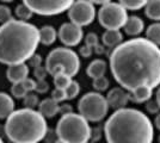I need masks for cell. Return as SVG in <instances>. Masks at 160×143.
I'll return each mask as SVG.
<instances>
[{
  "mask_svg": "<svg viewBox=\"0 0 160 143\" xmlns=\"http://www.w3.org/2000/svg\"><path fill=\"white\" fill-rule=\"evenodd\" d=\"M110 70L122 88H157L160 85V48L146 37H135L112 49Z\"/></svg>",
  "mask_w": 160,
  "mask_h": 143,
  "instance_id": "1",
  "label": "cell"
},
{
  "mask_svg": "<svg viewBox=\"0 0 160 143\" xmlns=\"http://www.w3.org/2000/svg\"><path fill=\"white\" fill-rule=\"evenodd\" d=\"M40 30L29 21L12 19L0 25V63L12 66L25 62L36 53Z\"/></svg>",
  "mask_w": 160,
  "mask_h": 143,
  "instance_id": "2",
  "label": "cell"
},
{
  "mask_svg": "<svg viewBox=\"0 0 160 143\" xmlns=\"http://www.w3.org/2000/svg\"><path fill=\"white\" fill-rule=\"evenodd\" d=\"M103 130L107 143H153V123L145 112L133 107L113 111Z\"/></svg>",
  "mask_w": 160,
  "mask_h": 143,
  "instance_id": "3",
  "label": "cell"
},
{
  "mask_svg": "<svg viewBox=\"0 0 160 143\" xmlns=\"http://www.w3.org/2000/svg\"><path fill=\"white\" fill-rule=\"evenodd\" d=\"M46 118L37 110H14L6 118L5 134L12 143H38L47 135Z\"/></svg>",
  "mask_w": 160,
  "mask_h": 143,
  "instance_id": "4",
  "label": "cell"
},
{
  "mask_svg": "<svg viewBox=\"0 0 160 143\" xmlns=\"http://www.w3.org/2000/svg\"><path fill=\"white\" fill-rule=\"evenodd\" d=\"M55 132L59 140L66 143H87L91 137V126L84 117L72 112L59 119Z\"/></svg>",
  "mask_w": 160,
  "mask_h": 143,
  "instance_id": "5",
  "label": "cell"
},
{
  "mask_svg": "<svg viewBox=\"0 0 160 143\" xmlns=\"http://www.w3.org/2000/svg\"><path fill=\"white\" fill-rule=\"evenodd\" d=\"M80 59L78 54L67 47H59L53 49L46 59V68L48 74L54 75L63 72L73 78L80 70Z\"/></svg>",
  "mask_w": 160,
  "mask_h": 143,
  "instance_id": "6",
  "label": "cell"
},
{
  "mask_svg": "<svg viewBox=\"0 0 160 143\" xmlns=\"http://www.w3.org/2000/svg\"><path fill=\"white\" fill-rule=\"evenodd\" d=\"M78 111L87 122H102L109 112L107 98L98 92H88L80 98L78 102Z\"/></svg>",
  "mask_w": 160,
  "mask_h": 143,
  "instance_id": "7",
  "label": "cell"
},
{
  "mask_svg": "<svg viewBox=\"0 0 160 143\" xmlns=\"http://www.w3.org/2000/svg\"><path fill=\"white\" fill-rule=\"evenodd\" d=\"M128 19V12L120 2H108L98 11V21L107 30H120Z\"/></svg>",
  "mask_w": 160,
  "mask_h": 143,
  "instance_id": "8",
  "label": "cell"
},
{
  "mask_svg": "<svg viewBox=\"0 0 160 143\" xmlns=\"http://www.w3.org/2000/svg\"><path fill=\"white\" fill-rule=\"evenodd\" d=\"M75 0H23L33 13L40 16H56L72 6Z\"/></svg>",
  "mask_w": 160,
  "mask_h": 143,
  "instance_id": "9",
  "label": "cell"
},
{
  "mask_svg": "<svg viewBox=\"0 0 160 143\" xmlns=\"http://www.w3.org/2000/svg\"><path fill=\"white\" fill-rule=\"evenodd\" d=\"M68 18L78 26H87L96 18V7L88 0H75L68 8Z\"/></svg>",
  "mask_w": 160,
  "mask_h": 143,
  "instance_id": "10",
  "label": "cell"
},
{
  "mask_svg": "<svg viewBox=\"0 0 160 143\" xmlns=\"http://www.w3.org/2000/svg\"><path fill=\"white\" fill-rule=\"evenodd\" d=\"M58 37L61 43L67 48L75 47L84 38V31H82V27L68 21V23H63L60 26Z\"/></svg>",
  "mask_w": 160,
  "mask_h": 143,
  "instance_id": "11",
  "label": "cell"
},
{
  "mask_svg": "<svg viewBox=\"0 0 160 143\" xmlns=\"http://www.w3.org/2000/svg\"><path fill=\"white\" fill-rule=\"evenodd\" d=\"M105 98H107L109 107L113 109L115 111L127 107L128 102L130 100L129 92L122 87H113L112 89H110Z\"/></svg>",
  "mask_w": 160,
  "mask_h": 143,
  "instance_id": "12",
  "label": "cell"
},
{
  "mask_svg": "<svg viewBox=\"0 0 160 143\" xmlns=\"http://www.w3.org/2000/svg\"><path fill=\"white\" fill-rule=\"evenodd\" d=\"M6 76L8 81L12 83L22 82L29 76V66L27 63H18V64L8 66L6 70Z\"/></svg>",
  "mask_w": 160,
  "mask_h": 143,
  "instance_id": "13",
  "label": "cell"
},
{
  "mask_svg": "<svg viewBox=\"0 0 160 143\" xmlns=\"http://www.w3.org/2000/svg\"><path fill=\"white\" fill-rule=\"evenodd\" d=\"M124 32L129 36H139L145 30V23L138 16H130L128 17L127 21L123 26Z\"/></svg>",
  "mask_w": 160,
  "mask_h": 143,
  "instance_id": "14",
  "label": "cell"
},
{
  "mask_svg": "<svg viewBox=\"0 0 160 143\" xmlns=\"http://www.w3.org/2000/svg\"><path fill=\"white\" fill-rule=\"evenodd\" d=\"M59 107H60V104L54 102L52 98H46L40 102L38 112L44 118H53L59 113Z\"/></svg>",
  "mask_w": 160,
  "mask_h": 143,
  "instance_id": "15",
  "label": "cell"
},
{
  "mask_svg": "<svg viewBox=\"0 0 160 143\" xmlns=\"http://www.w3.org/2000/svg\"><path fill=\"white\" fill-rule=\"evenodd\" d=\"M108 63L102 59H96L91 62L86 68V74L91 79H97L100 76H104L107 73Z\"/></svg>",
  "mask_w": 160,
  "mask_h": 143,
  "instance_id": "16",
  "label": "cell"
},
{
  "mask_svg": "<svg viewBox=\"0 0 160 143\" xmlns=\"http://www.w3.org/2000/svg\"><path fill=\"white\" fill-rule=\"evenodd\" d=\"M102 42L104 47L109 49H115L123 42V35L120 30H107L102 36Z\"/></svg>",
  "mask_w": 160,
  "mask_h": 143,
  "instance_id": "17",
  "label": "cell"
},
{
  "mask_svg": "<svg viewBox=\"0 0 160 143\" xmlns=\"http://www.w3.org/2000/svg\"><path fill=\"white\" fill-rule=\"evenodd\" d=\"M152 95H153V89L147 86H141L129 92V99L135 104H143L148 102L152 98Z\"/></svg>",
  "mask_w": 160,
  "mask_h": 143,
  "instance_id": "18",
  "label": "cell"
},
{
  "mask_svg": "<svg viewBox=\"0 0 160 143\" xmlns=\"http://www.w3.org/2000/svg\"><path fill=\"white\" fill-rule=\"evenodd\" d=\"M14 111V100L10 94L0 92V119H6Z\"/></svg>",
  "mask_w": 160,
  "mask_h": 143,
  "instance_id": "19",
  "label": "cell"
},
{
  "mask_svg": "<svg viewBox=\"0 0 160 143\" xmlns=\"http://www.w3.org/2000/svg\"><path fill=\"white\" fill-rule=\"evenodd\" d=\"M58 38V31L55 27L46 25L40 29V43L43 45H52Z\"/></svg>",
  "mask_w": 160,
  "mask_h": 143,
  "instance_id": "20",
  "label": "cell"
},
{
  "mask_svg": "<svg viewBox=\"0 0 160 143\" xmlns=\"http://www.w3.org/2000/svg\"><path fill=\"white\" fill-rule=\"evenodd\" d=\"M145 14L152 21H160V0H148L145 6Z\"/></svg>",
  "mask_w": 160,
  "mask_h": 143,
  "instance_id": "21",
  "label": "cell"
},
{
  "mask_svg": "<svg viewBox=\"0 0 160 143\" xmlns=\"http://www.w3.org/2000/svg\"><path fill=\"white\" fill-rule=\"evenodd\" d=\"M146 38L160 48V21H155L147 27Z\"/></svg>",
  "mask_w": 160,
  "mask_h": 143,
  "instance_id": "22",
  "label": "cell"
},
{
  "mask_svg": "<svg viewBox=\"0 0 160 143\" xmlns=\"http://www.w3.org/2000/svg\"><path fill=\"white\" fill-rule=\"evenodd\" d=\"M54 78V86L55 88H60V89H66L68 87V85L72 81V78L69 75H67L63 72H59L56 74L53 75Z\"/></svg>",
  "mask_w": 160,
  "mask_h": 143,
  "instance_id": "23",
  "label": "cell"
},
{
  "mask_svg": "<svg viewBox=\"0 0 160 143\" xmlns=\"http://www.w3.org/2000/svg\"><path fill=\"white\" fill-rule=\"evenodd\" d=\"M148 0H118L122 6L129 11H138L146 6Z\"/></svg>",
  "mask_w": 160,
  "mask_h": 143,
  "instance_id": "24",
  "label": "cell"
},
{
  "mask_svg": "<svg viewBox=\"0 0 160 143\" xmlns=\"http://www.w3.org/2000/svg\"><path fill=\"white\" fill-rule=\"evenodd\" d=\"M14 13H16V16H17V19H18V21H28L31 17H32L33 12L27 6V5H24V4L22 2V4H19L18 6L16 7Z\"/></svg>",
  "mask_w": 160,
  "mask_h": 143,
  "instance_id": "25",
  "label": "cell"
},
{
  "mask_svg": "<svg viewBox=\"0 0 160 143\" xmlns=\"http://www.w3.org/2000/svg\"><path fill=\"white\" fill-rule=\"evenodd\" d=\"M23 104L27 109L35 110L38 105H40V99H38V95L32 92H29L24 98H23Z\"/></svg>",
  "mask_w": 160,
  "mask_h": 143,
  "instance_id": "26",
  "label": "cell"
},
{
  "mask_svg": "<svg viewBox=\"0 0 160 143\" xmlns=\"http://www.w3.org/2000/svg\"><path fill=\"white\" fill-rule=\"evenodd\" d=\"M92 86L96 92L98 93H102V92H105L109 86H110V81L107 76H100V78H97V79H93V82H92Z\"/></svg>",
  "mask_w": 160,
  "mask_h": 143,
  "instance_id": "27",
  "label": "cell"
},
{
  "mask_svg": "<svg viewBox=\"0 0 160 143\" xmlns=\"http://www.w3.org/2000/svg\"><path fill=\"white\" fill-rule=\"evenodd\" d=\"M65 92H66L67 99H74V98H77L80 93L79 82L75 81V80H72L71 83L68 85V87L65 89Z\"/></svg>",
  "mask_w": 160,
  "mask_h": 143,
  "instance_id": "28",
  "label": "cell"
},
{
  "mask_svg": "<svg viewBox=\"0 0 160 143\" xmlns=\"http://www.w3.org/2000/svg\"><path fill=\"white\" fill-rule=\"evenodd\" d=\"M11 94L13 95L14 98L17 99H22L28 94L27 89L24 88L23 83L22 82H17V83H12V87H11Z\"/></svg>",
  "mask_w": 160,
  "mask_h": 143,
  "instance_id": "29",
  "label": "cell"
},
{
  "mask_svg": "<svg viewBox=\"0 0 160 143\" xmlns=\"http://www.w3.org/2000/svg\"><path fill=\"white\" fill-rule=\"evenodd\" d=\"M12 19H13V17H12L11 8L8 6H5V5H0V23L5 24Z\"/></svg>",
  "mask_w": 160,
  "mask_h": 143,
  "instance_id": "30",
  "label": "cell"
},
{
  "mask_svg": "<svg viewBox=\"0 0 160 143\" xmlns=\"http://www.w3.org/2000/svg\"><path fill=\"white\" fill-rule=\"evenodd\" d=\"M104 135V130L100 126H94V128H91V137H90V141L91 142L97 143L98 141L102 140V137Z\"/></svg>",
  "mask_w": 160,
  "mask_h": 143,
  "instance_id": "31",
  "label": "cell"
},
{
  "mask_svg": "<svg viewBox=\"0 0 160 143\" xmlns=\"http://www.w3.org/2000/svg\"><path fill=\"white\" fill-rule=\"evenodd\" d=\"M52 99H53L54 102H56L58 104H60V102H65L67 99L66 97V92H65V89H60V88H55L52 92V97H50Z\"/></svg>",
  "mask_w": 160,
  "mask_h": 143,
  "instance_id": "32",
  "label": "cell"
},
{
  "mask_svg": "<svg viewBox=\"0 0 160 143\" xmlns=\"http://www.w3.org/2000/svg\"><path fill=\"white\" fill-rule=\"evenodd\" d=\"M49 91V83L46 80H36L35 92L38 94H44Z\"/></svg>",
  "mask_w": 160,
  "mask_h": 143,
  "instance_id": "33",
  "label": "cell"
},
{
  "mask_svg": "<svg viewBox=\"0 0 160 143\" xmlns=\"http://www.w3.org/2000/svg\"><path fill=\"white\" fill-rule=\"evenodd\" d=\"M48 75V70L44 66H40V67H36L33 68V76L36 80H46Z\"/></svg>",
  "mask_w": 160,
  "mask_h": 143,
  "instance_id": "34",
  "label": "cell"
},
{
  "mask_svg": "<svg viewBox=\"0 0 160 143\" xmlns=\"http://www.w3.org/2000/svg\"><path fill=\"white\" fill-rule=\"evenodd\" d=\"M146 110L149 113H153V115H158L160 111V107L158 105L157 100H152L149 99L148 102H146Z\"/></svg>",
  "mask_w": 160,
  "mask_h": 143,
  "instance_id": "35",
  "label": "cell"
},
{
  "mask_svg": "<svg viewBox=\"0 0 160 143\" xmlns=\"http://www.w3.org/2000/svg\"><path fill=\"white\" fill-rule=\"evenodd\" d=\"M85 44L91 48H94L96 45H98V36L94 34V32H90L87 34V36L85 37Z\"/></svg>",
  "mask_w": 160,
  "mask_h": 143,
  "instance_id": "36",
  "label": "cell"
},
{
  "mask_svg": "<svg viewBox=\"0 0 160 143\" xmlns=\"http://www.w3.org/2000/svg\"><path fill=\"white\" fill-rule=\"evenodd\" d=\"M28 63H29V66L30 67H32V68H36V67H40V66H42V62H43V60H42V56L38 54H35L28 60Z\"/></svg>",
  "mask_w": 160,
  "mask_h": 143,
  "instance_id": "37",
  "label": "cell"
},
{
  "mask_svg": "<svg viewBox=\"0 0 160 143\" xmlns=\"http://www.w3.org/2000/svg\"><path fill=\"white\" fill-rule=\"evenodd\" d=\"M22 83H23L24 88L27 89L28 93L35 91V87H36V80H33V79H31V78H29V76H28L25 80H23V81H22Z\"/></svg>",
  "mask_w": 160,
  "mask_h": 143,
  "instance_id": "38",
  "label": "cell"
},
{
  "mask_svg": "<svg viewBox=\"0 0 160 143\" xmlns=\"http://www.w3.org/2000/svg\"><path fill=\"white\" fill-rule=\"evenodd\" d=\"M72 112H73V106L69 104H61L60 107H59V113H61L62 116L72 113Z\"/></svg>",
  "mask_w": 160,
  "mask_h": 143,
  "instance_id": "39",
  "label": "cell"
},
{
  "mask_svg": "<svg viewBox=\"0 0 160 143\" xmlns=\"http://www.w3.org/2000/svg\"><path fill=\"white\" fill-rule=\"evenodd\" d=\"M79 53H80V55H81L82 57H90V56L92 55V53H93V48L88 47V45H86V44H85L84 47L80 48Z\"/></svg>",
  "mask_w": 160,
  "mask_h": 143,
  "instance_id": "40",
  "label": "cell"
},
{
  "mask_svg": "<svg viewBox=\"0 0 160 143\" xmlns=\"http://www.w3.org/2000/svg\"><path fill=\"white\" fill-rule=\"evenodd\" d=\"M44 140L47 141V143H55L58 141V135H56V132H55V130L54 131H50V130L48 129L47 131V135L44 137Z\"/></svg>",
  "mask_w": 160,
  "mask_h": 143,
  "instance_id": "41",
  "label": "cell"
},
{
  "mask_svg": "<svg viewBox=\"0 0 160 143\" xmlns=\"http://www.w3.org/2000/svg\"><path fill=\"white\" fill-rule=\"evenodd\" d=\"M90 2H92V4H97V5H104V4H108V2H110L111 0H88Z\"/></svg>",
  "mask_w": 160,
  "mask_h": 143,
  "instance_id": "42",
  "label": "cell"
},
{
  "mask_svg": "<svg viewBox=\"0 0 160 143\" xmlns=\"http://www.w3.org/2000/svg\"><path fill=\"white\" fill-rule=\"evenodd\" d=\"M154 125L157 126V129L160 130V112L157 115V117H155V119H154Z\"/></svg>",
  "mask_w": 160,
  "mask_h": 143,
  "instance_id": "43",
  "label": "cell"
},
{
  "mask_svg": "<svg viewBox=\"0 0 160 143\" xmlns=\"http://www.w3.org/2000/svg\"><path fill=\"white\" fill-rule=\"evenodd\" d=\"M155 100L158 102V105H159L160 107V85L158 86V91H157V97H155Z\"/></svg>",
  "mask_w": 160,
  "mask_h": 143,
  "instance_id": "44",
  "label": "cell"
},
{
  "mask_svg": "<svg viewBox=\"0 0 160 143\" xmlns=\"http://www.w3.org/2000/svg\"><path fill=\"white\" fill-rule=\"evenodd\" d=\"M1 1H2V2H12L13 0H1Z\"/></svg>",
  "mask_w": 160,
  "mask_h": 143,
  "instance_id": "45",
  "label": "cell"
},
{
  "mask_svg": "<svg viewBox=\"0 0 160 143\" xmlns=\"http://www.w3.org/2000/svg\"><path fill=\"white\" fill-rule=\"evenodd\" d=\"M55 143H66V142H63L62 140H59V138H58V141H56Z\"/></svg>",
  "mask_w": 160,
  "mask_h": 143,
  "instance_id": "46",
  "label": "cell"
},
{
  "mask_svg": "<svg viewBox=\"0 0 160 143\" xmlns=\"http://www.w3.org/2000/svg\"><path fill=\"white\" fill-rule=\"evenodd\" d=\"M0 143H5L4 141H2V138H1V137H0Z\"/></svg>",
  "mask_w": 160,
  "mask_h": 143,
  "instance_id": "47",
  "label": "cell"
},
{
  "mask_svg": "<svg viewBox=\"0 0 160 143\" xmlns=\"http://www.w3.org/2000/svg\"><path fill=\"white\" fill-rule=\"evenodd\" d=\"M158 141H159V143H160V135H159V140H158Z\"/></svg>",
  "mask_w": 160,
  "mask_h": 143,
  "instance_id": "48",
  "label": "cell"
},
{
  "mask_svg": "<svg viewBox=\"0 0 160 143\" xmlns=\"http://www.w3.org/2000/svg\"><path fill=\"white\" fill-rule=\"evenodd\" d=\"M87 143H94V142H91V141H90V142H87Z\"/></svg>",
  "mask_w": 160,
  "mask_h": 143,
  "instance_id": "49",
  "label": "cell"
}]
</instances>
